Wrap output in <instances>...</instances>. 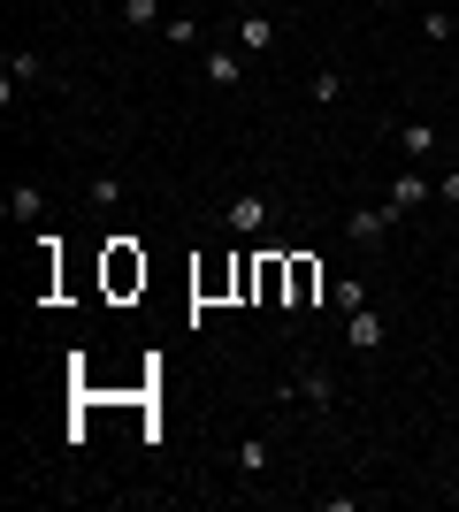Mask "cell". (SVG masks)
I'll return each instance as SVG.
<instances>
[{
  "instance_id": "obj_1",
  "label": "cell",
  "mask_w": 459,
  "mask_h": 512,
  "mask_svg": "<svg viewBox=\"0 0 459 512\" xmlns=\"http://www.w3.org/2000/svg\"><path fill=\"white\" fill-rule=\"evenodd\" d=\"M398 222H406V214H398L391 199H383V207H352V214H345V237H352V245H383Z\"/></svg>"
},
{
  "instance_id": "obj_2",
  "label": "cell",
  "mask_w": 459,
  "mask_h": 512,
  "mask_svg": "<svg viewBox=\"0 0 459 512\" xmlns=\"http://www.w3.org/2000/svg\"><path fill=\"white\" fill-rule=\"evenodd\" d=\"M245 62H253L245 46H207V62H199V77H207L215 92H238V85H245Z\"/></svg>"
},
{
  "instance_id": "obj_3",
  "label": "cell",
  "mask_w": 459,
  "mask_h": 512,
  "mask_svg": "<svg viewBox=\"0 0 459 512\" xmlns=\"http://www.w3.org/2000/svg\"><path fill=\"white\" fill-rule=\"evenodd\" d=\"M131 283H146V253L131 237H108V291H131Z\"/></svg>"
},
{
  "instance_id": "obj_4",
  "label": "cell",
  "mask_w": 459,
  "mask_h": 512,
  "mask_svg": "<svg viewBox=\"0 0 459 512\" xmlns=\"http://www.w3.org/2000/svg\"><path fill=\"white\" fill-rule=\"evenodd\" d=\"M222 222H230V230H238V237H261L268 222H276V207H268L261 192H238V199H230V207H222Z\"/></svg>"
},
{
  "instance_id": "obj_5",
  "label": "cell",
  "mask_w": 459,
  "mask_h": 512,
  "mask_svg": "<svg viewBox=\"0 0 459 512\" xmlns=\"http://www.w3.org/2000/svg\"><path fill=\"white\" fill-rule=\"evenodd\" d=\"M429 199H437V176H421V169H398L391 176V207L398 214H421Z\"/></svg>"
},
{
  "instance_id": "obj_6",
  "label": "cell",
  "mask_w": 459,
  "mask_h": 512,
  "mask_svg": "<svg viewBox=\"0 0 459 512\" xmlns=\"http://www.w3.org/2000/svg\"><path fill=\"white\" fill-rule=\"evenodd\" d=\"M276 39H284V31H276V16H261V8H245V16H238V46L253 54V62H261V54H276Z\"/></svg>"
},
{
  "instance_id": "obj_7",
  "label": "cell",
  "mask_w": 459,
  "mask_h": 512,
  "mask_svg": "<svg viewBox=\"0 0 459 512\" xmlns=\"http://www.w3.org/2000/svg\"><path fill=\"white\" fill-rule=\"evenodd\" d=\"M314 291H322V268L306 253H291V283H284V306H314Z\"/></svg>"
},
{
  "instance_id": "obj_8",
  "label": "cell",
  "mask_w": 459,
  "mask_h": 512,
  "mask_svg": "<svg viewBox=\"0 0 459 512\" xmlns=\"http://www.w3.org/2000/svg\"><path fill=\"white\" fill-rule=\"evenodd\" d=\"M345 337H352V352H375V344H383V314H375V306L345 314Z\"/></svg>"
},
{
  "instance_id": "obj_9",
  "label": "cell",
  "mask_w": 459,
  "mask_h": 512,
  "mask_svg": "<svg viewBox=\"0 0 459 512\" xmlns=\"http://www.w3.org/2000/svg\"><path fill=\"white\" fill-rule=\"evenodd\" d=\"M291 398H306V406H337V383H329L322 367H306V375H291Z\"/></svg>"
},
{
  "instance_id": "obj_10",
  "label": "cell",
  "mask_w": 459,
  "mask_h": 512,
  "mask_svg": "<svg viewBox=\"0 0 459 512\" xmlns=\"http://www.w3.org/2000/svg\"><path fill=\"white\" fill-rule=\"evenodd\" d=\"M398 146H406V161H429L437 153V123H398Z\"/></svg>"
},
{
  "instance_id": "obj_11",
  "label": "cell",
  "mask_w": 459,
  "mask_h": 512,
  "mask_svg": "<svg viewBox=\"0 0 459 512\" xmlns=\"http://www.w3.org/2000/svg\"><path fill=\"white\" fill-rule=\"evenodd\" d=\"M46 214V192L39 184H16V192H8V222H39Z\"/></svg>"
},
{
  "instance_id": "obj_12",
  "label": "cell",
  "mask_w": 459,
  "mask_h": 512,
  "mask_svg": "<svg viewBox=\"0 0 459 512\" xmlns=\"http://www.w3.org/2000/svg\"><path fill=\"white\" fill-rule=\"evenodd\" d=\"M329 299L345 306V314H360V306H368V283H360V276H337V283H329Z\"/></svg>"
},
{
  "instance_id": "obj_13",
  "label": "cell",
  "mask_w": 459,
  "mask_h": 512,
  "mask_svg": "<svg viewBox=\"0 0 459 512\" xmlns=\"http://www.w3.org/2000/svg\"><path fill=\"white\" fill-rule=\"evenodd\" d=\"M238 474H268V436H245L238 444Z\"/></svg>"
},
{
  "instance_id": "obj_14",
  "label": "cell",
  "mask_w": 459,
  "mask_h": 512,
  "mask_svg": "<svg viewBox=\"0 0 459 512\" xmlns=\"http://www.w3.org/2000/svg\"><path fill=\"white\" fill-rule=\"evenodd\" d=\"M452 31H459V23H452V8H429V16H421V39L452 46Z\"/></svg>"
},
{
  "instance_id": "obj_15",
  "label": "cell",
  "mask_w": 459,
  "mask_h": 512,
  "mask_svg": "<svg viewBox=\"0 0 459 512\" xmlns=\"http://www.w3.org/2000/svg\"><path fill=\"white\" fill-rule=\"evenodd\" d=\"M306 92H314V107H337V100H345V77H337V69H322Z\"/></svg>"
},
{
  "instance_id": "obj_16",
  "label": "cell",
  "mask_w": 459,
  "mask_h": 512,
  "mask_svg": "<svg viewBox=\"0 0 459 512\" xmlns=\"http://www.w3.org/2000/svg\"><path fill=\"white\" fill-rule=\"evenodd\" d=\"M123 23H131V31H146V23H161V0H123Z\"/></svg>"
},
{
  "instance_id": "obj_17",
  "label": "cell",
  "mask_w": 459,
  "mask_h": 512,
  "mask_svg": "<svg viewBox=\"0 0 459 512\" xmlns=\"http://www.w3.org/2000/svg\"><path fill=\"white\" fill-rule=\"evenodd\" d=\"M161 31H169V46H199V16H169Z\"/></svg>"
},
{
  "instance_id": "obj_18",
  "label": "cell",
  "mask_w": 459,
  "mask_h": 512,
  "mask_svg": "<svg viewBox=\"0 0 459 512\" xmlns=\"http://www.w3.org/2000/svg\"><path fill=\"white\" fill-rule=\"evenodd\" d=\"M437 199H444V207H459V169H444V184H437Z\"/></svg>"
},
{
  "instance_id": "obj_19",
  "label": "cell",
  "mask_w": 459,
  "mask_h": 512,
  "mask_svg": "<svg viewBox=\"0 0 459 512\" xmlns=\"http://www.w3.org/2000/svg\"><path fill=\"white\" fill-rule=\"evenodd\" d=\"M452 92H459V69H452Z\"/></svg>"
},
{
  "instance_id": "obj_20",
  "label": "cell",
  "mask_w": 459,
  "mask_h": 512,
  "mask_svg": "<svg viewBox=\"0 0 459 512\" xmlns=\"http://www.w3.org/2000/svg\"><path fill=\"white\" fill-rule=\"evenodd\" d=\"M452 169H459V161H452Z\"/></svg>"
}]
</instances>
